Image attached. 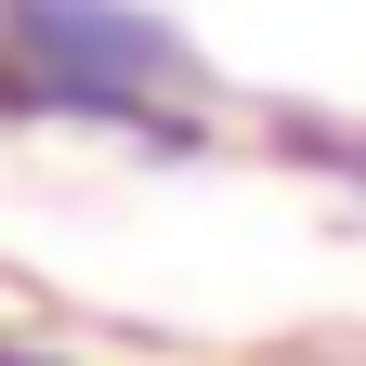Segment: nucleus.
<instances>
[{
	"label": "nucleus",
	"instance_id": "nucleus-1",
	"mask_svg": "<svg viewBox=\"0 0 366 366\" xmlns=\"http://www.w3.org/2000/svg\"><path fill=\"white\" fill-rule=\"evenodd\" d=\"M0 26H14L39 105H92V118H118L144 79H170V26H144L131 0H14Z\"/></svg>",
	"mask_w": 366,
	"mask_h": 366
}]
</instances>
